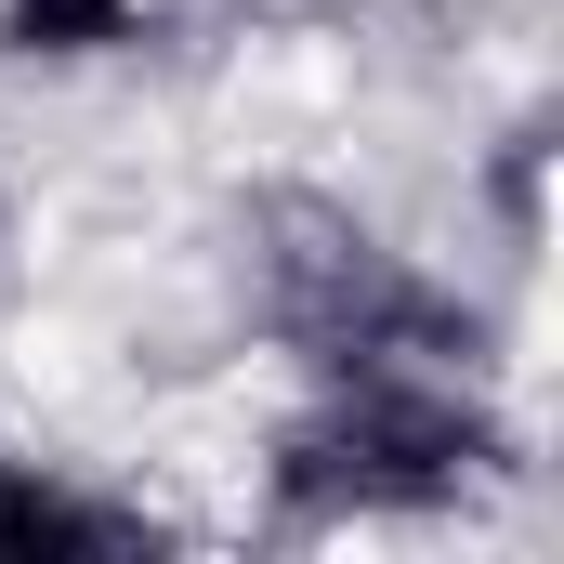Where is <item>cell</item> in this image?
<instances>
[{
  "label": "cell",
  "mask_w": 564,
  "mask_h": 564,
  "mask_svg": "<svg viewBox=\"0 0 564 564\" xmlns=\"http://www.w3.org/2000/svg\"><path fill=\"white\" fill-rule=\"evenodd\" d=\"M486 459H499V433L446 381H421V368H341V394L289 433L276 486L302 512H446Z\"/></svg>",
  "instance_id": "1"
},
{
  "label": "cell",
  "mask_w": 564,
  "mask_h": 564,
  "mask_svg": "<svg viewBox=\"0 0 564 564\" xmlns=\"http://www.w3.org/2000/svg\"><path fill=\"white\" fill-rule=\"evenodd\" d=\"M289 250H263V315H276L289 341L341 381V368H421L433 341H446V315H433V289L368 237V224H341V210H276Z\"/></svg>",
  "instance_id": "2"
},
{
  "label": "cell",
  "mask_w": 564,
  "mask_h": 564,
  "mask_svg": "<svg viewBox=\"0 0 564 564\" xmlns=\"http://www.w3.org/2000/svg\"><path fill=\"white\" fill-rule=\"evenodd\" d=\"M132 552H158L144 512L40 473V459H0V564H132Z\"/></svg>",
  "instance_id": "3"
},
{
  "label": "cell",
  "mask_w": 564,
  "mask_h": 564,
  "mask_svg": "<svg viewBox=\"0 0 564 564\" xmlns=\"http://www.w3.org/2000/svg\"><path fill=\"white\" fill-rule=\"evenodd\" d=\"M158 40V0H0V53L13 66H106Z\"/></svg>",
  "instance_id": "4"
},
{
  "label": "cell",
  "mask_w": 564,
  "mask_h": 564,
  "mask_svg": "<svg viewBox=\"0 0 564 564\" xmlns=\"http://www.w3.org/2000/svg\"><path fill=\"white\" fill-rule=\"evenodd\" d=\"M539 158H552L539 132H512V158H499V210H512V224H539Z\"/></svg>",
  "instance_id": "5"
}]
</instances>
